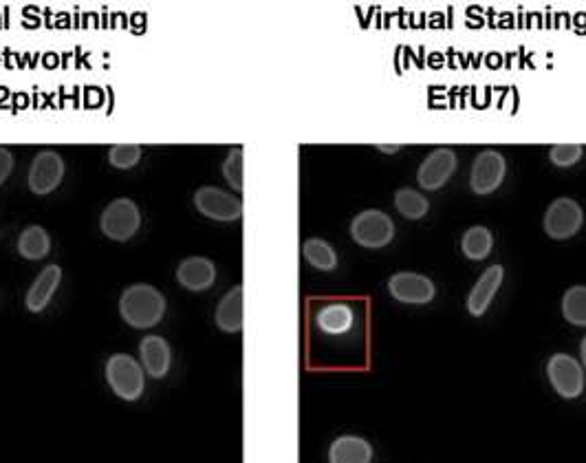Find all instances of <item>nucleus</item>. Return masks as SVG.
<instances>
[{"label": "nucleus", "mask_w": 586, "mask_h": 463, "mask_svg": "<svg viewBox=\"0 0 586 463\" xmlns=\"http://www.w3.org/2000/svg\"><path fill=\"white\" fill-rule=\"evenodd\" d=\"M316 325L327 336H344L355 325V311L346 303H329L316 314Z\"/></svg>", "instance_id": "18"}, {"label": "nucleus", "mask_w": 586, "mask_h": 463, "mask_svg": "<svg viewBox=\"0 0 586 463\" xmlns=\"http://www.w3.org/2000/svg\"><path fill=\"white\" fill-rule=\"evenodd\" d=\"M166 296L157 287L137 283L119 296V316L133 329H153L166 316Z\"/></svg>", "instance_id": "1"}, {"label": "nucleus", "mask_w": 586, "mask_h": 463, "mask_svg": "<svg viewBox=\"0 0 586 463\" xmlns=\"http://www.w3.org/2000/svg\"><path fill=\"white\" fill-rule=\"evenodd\" d=\"M177 281L188 292H205L216 283V265L208 256H188L177 267Z\"/></svg>", "instance_id": "12"}, {"label": "nucleus", "mask_w": 586, "mask_h": 463, "mask_svg": "<svg viewBox=\"0 0 586 463\" xmlns=\"http://www.w3.org/2000/svg\"><path fill=\"white\" fill-rule=\"evenodd\" d=\"M547 378L562 400H578L584 393V369L582 364L567 353L551 355L547 362Z\"/></svg>", "instance_id": "7"}, {"label": "nucleus", "mask_w": 586, "mask_h": 463, "mask_svg": "<svg viewBox=\"0 0 586 463\" xmlns=\"http://www.w3.org/2000/svg\"><path fill=\"white\" fill-rule=\"evenodd\" d=\"M351 239L366 250H382L395 239V223L382 210H364L351 221Z\"/></svg>", "instance_id": "4"}, {"label": "nucleus", "mask_w": 586, "mask_h": 463, "mask_svg": "<svg viewBox=\"0 0 586 463\" xmlns=\"http://www.w3.org/2000/svg\"><path fill=\"white\" fill-rule=\"evenodd\" d=\"M580 358H582V369L586 371V338H582V342H580Z\"/></svg>", "instance_id": "28"}, {"label": "nucleus", "mask_w": 586, "mask_h": 463, "mask_svg": "<svg viewBox=\"0 0 586 463\" xmlns=\"http://www.w3.org/2000/svg\"><path fill=\"white\" fill-rule=\"evenodd\" d=\"M562 316L573 327H586V285H575L564 292Z\"/></svg>", "instance_id": "23"}, {"label": "nucleus", "mask_w": 586, "mask_h": 463, "mask_svg": "<svg viewBox=\"0 0 586 463\" xmlns=\"http://www.w3.org/2000/svg\"><path fill=\"white\" fill-rule=\"evenodd\" d=\"M141 159V146L135 144H119L108 150V161L117 170H130L139 164Z\"/></svg>", "instance_id": "25"}, {"label": "nucleus", "mask_w": 586, "mask_h": 463, "mask_svg": "<svg viewBox=\"0 0 586 463\" xmlns=\"http://www.w3.org/2000/svg\"><path fill=\"white\" fill-rule=\"evenodd\" d=\"M194 208L201 217L219 223H234L243 217L241 199L216 186H203L194 192Z\"/></svg>", "instance_id": "5"}, {"label": "nucleus", "mask_w": 586, "mask_h": 463, "mask_svg": "<svg viewBox=\"0 0 586 463\" xmlns=\"http://www.w3.org/2000/svg\"><path fill=\"white\" fill-rule=\"evenodd\" d=\"M388 292L401 305H428L434 300L437 287L423 274L397 272L388 278Z\"/></svg>", "instance_id": "10"}, {"label": "nucleus", "mask_w": 586, "mask_h": 463, "mask_svg": "<svg viewBox=\"0 0 586 463\" xmlns=\"http://www.w3.org/2000/svg\"><path fill=\"white\" fill-rule=\"evenodd\" d=\"M377 148L384 150V153H397V150H399V146H393V148H390V146H377Z\"/></svg>", "instance_id": "29"}, {"label": "nucleus", "mask_w": 586, "mask_h": 463, "mask_svg": "<svg viewBox=\"0 0 586 463\" xmlns=\"http://www.w3.org/2000/svg\"><path fill=\"white\" fill-rule=\"evenodd\" d=\"M373 446L357 435H342L329 446V463H371Z\"/></svg>", "instance_id": "17"}, {"label": "nucleus", "mask_w": 586, "mask_h": 463, "mask_svg": "<svg viewBox=\"0 0 586 463\" xmlns=\"http://www.w3.org/2000/svg\"><path fill=\"white\" fill-rule=\"evenodd\" d=\"M457 170V155L452 148H437L423 159L417 170V181L423 190H441Z\"/></svg>", "instance_id": "11"}, {"label": "nucleus", "mask_w": 586, "mask_h": 463, "mask_svg": "<svg viewBox=\"0 0 586 463\" xmlns=\"http://www.w3.org/2000/svg\"><path fill=\"white\" fill-rule=\"evenodd\" d=\"M302 256H305V261L313 269H320V272H333L338 267V252L333 250L331 243L316 239V236L307 239L305 245H302Z\"/></svg>", "instance_id": "20"}, {"label": "nucleus", "mask_w": 586, "mask_h": 463, "mask_svg": "<svg viewBox=\"0 0 586 463\" xmlns=\"http://www.w3.org/2000/svg\"><path fill=\"white\" fill-rule=\"evenodd\" d=\"M139 362L150 378L164 380L172 366V349L168 340L161 336H146L139 342Z\"/></svg>", "instance_id": "13"}, {"label": "nucleus", "mask_w": 586, "mask_h": 463, "mask_svg": "<svg viewBox=\"0 0 586 463\" xmlns=\"http://www.w3.org/2000/svg\"><path fill=\"white\" fill-rule=\"evenodd\" d=\"M395 208L404 219L419 221L428 214L430 201L417 190L401 188V190H397V195H395Z\"/></svg>", "instance_id": "22"}, {"label": "nucleus", "mask_w": 586, "mask_h": 463, "mask_svg": "<svg viewBox=\"0 0 586 463\" xmlns=\"http://www.w3.org/2000/svg\"><path fill=\"white\" fill-rule=\"evenodd\" d=\"M584 223V210L575 199L560 197L551 203L545 212V234L553 241L573 239Z\"/></svg>", "instance_id": "6"}, {"label": "nucleus", "mask_w": 586, "mask_h": 463, "mask_svg": "<svg viewBox=\"0 0 586 463\" xmlns=\"http://www.w3.org/2000/svg\"><path fill=\"white\" fill-rule=\"evenodd\" d=\"M141 228V212L133 199H113L100 214V230L111 241L126 243Z\"/></svg>", "instance_id": "3"}, {"label": "nucleus", "mask_w": 586, "mask_h": 463, "mask_svg": "<svg viewBox=\"0 0 586 463\" xmlns=\"http://www.w3.org/2000/svg\"><path fill=\"white\" fill-rule=\"evenodd\" d=\"M214 322L223 333H241L243 331V287L234 285L230 292L216 305Z\"/></svg>", "instance_id": "16"}, {"label": "nucleus", "mask_w": 586, "mask_h": 463, "mask_svg": "<svg viewBox=\"0 0 586 463\" xmlns=\"http://www.w3.org/2000/svg\"><path fill=\"white\" fill-rule=\"evenodd\" d=\"M14 153L9 148H3L0 146V186L9 179V175H12L14 170Z\"/></svg>", "instance_id": "27"}, {"label": "nucleus", "mask_w": 586, "mask_h": 463, "mask_svg": "<svg viewBox=\"0 0 586 463\" xmlns=\"http://www.w3.org/2000/svg\"><path fill=\"white\" fill-rule=\"evenodd\" d=\"M505 278V269L503 265H492L487 267L481 274L479 281L474 283L472 292L468 296V311L474 318H481L487 309H490L494 296L498 294V289L503 285Z\"/></svg>", "instance_id": "14"}, {"label": "nucleus", "mask_w": 586, "mask_h": 463, "mask_svg": "<svg viewBox=\"0 0 586 463\" xmlns=\"http://www.w3.org/2000/svg\"><path fill=\"white\" fill-rule=\"evenodd\" d=\"M492 247L494 236L490 230L483 228V225H472L461 239V250L470 261H485V258L492 254Z\"/></svg>", "instance_id": "21"}, {"label": "nucleus", "mask_w": 586, "mask_h": 463, "mask_svg": "<svg viewBox=\"0 0 586 463\" xmlns=\"http://www.w3.org/2000/svg\"><path fill=\"white\" fill-rule=\"evenodd\" d=\"M505 172H507L505 157L498 153V150L494 148L481 150V153L476 155L470 170V188L474 195H481V197L492 195V192H496L503 186Z\"/></svg>", "instance_id": "8"}, {"label": "nucleus", "mask_w": 586, "mask_h": 463, "mask_svg": "<svg viewBox=\"0 0 586 463\" xmlns=\"http://www.w3.org/2000/svg\"><path fill=\"white\" fill-rule=\"evenodd\" d=\"M584 148L580 144H558L549 150V159L553 166L571 168L580 161Z\"/></svg>", "instance_id": "26"}, {"label": "nucleus", "mask_w": 586, "mask_h": 463, "mask_svg": "<svg viewBox=\"0 0 586 463\" xmlns=\"http://www.w3.org/2000/svg\"><path fill=\"white\" fill-rule=\"evenodd\" d=\"M62 283V267L60 265H47L42 272L36 276V281L31 283L25 296V307L31 314H40L45 311L51 303V298L56 296L58 287Z\"/></svg>", "instance_id": "15"}, {"label": "nucleus", "mask_w": 586, "mask_h": 463, "mask_svg": "<svg viewBox=\"0 0 586 463\" xmlns=\"http://www.w3.org/2000/svg\"><path fill=\"white\" fill-rule=\"evenodd\" d=\"M64 179V159L56 150H40L29 166V190L38 197H47L60 188Z\"/></svg>", "instance_id": "9"}, {"label": "nucleus", "mask_w": 586, "mask_h": 463, "mask_svg": "<svg viewBox=\"0 0 586 463\" xmlns=\"http://www.w3.org/2000/svg\"><path fill=\"white\" fill-rule=\"evenodd\" d=\"M18 254L27 261H42L51 252V236L42 225H29L18 236Z\"/></svg>", "instance_id": "19"}, {"label": "nucleus", "mask_w": 586, "mask_h": 463, "mask_svg": "<svg viewBox=\"0 0 586 463\" xmlns=\"http://www.w3.org/2000/svg\"><path fill=\"white\" fill-rule=\"evenodd\" d=\"M111 391L124 402H137L146 389V371L137 358L128 353H115L104 366Z\"/></svg>", "instance_id": "2"}, {"label": "nucleus", "mask_w": 586, "mask_h": 463, "mask_svg": "<svg viewBox=\"0 0 586 463\" xmlns=\"http://www.w3.org/2000/svg\"><path fill=\"white\" fill-rule=\"evenodd\" d=\"M221 172L236 192L243 190V148L241 146H236L227 153Z\"/></svg>", "instance_id": "24"}]
</instances>
